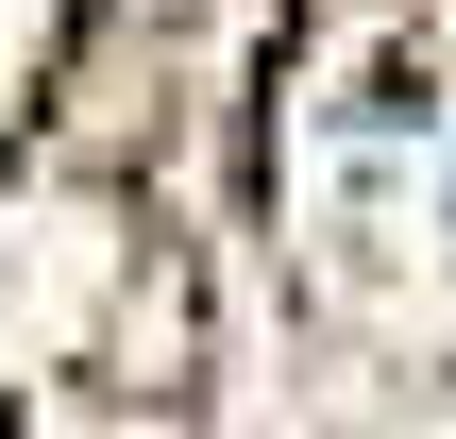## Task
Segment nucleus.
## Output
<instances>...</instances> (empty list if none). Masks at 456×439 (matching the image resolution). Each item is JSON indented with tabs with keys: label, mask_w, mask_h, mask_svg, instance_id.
Returning <instances> with one entry per match:
<instances>
[{
	"label": "nucleus",
	"mask_w": 456,
	"mask_h": 439,
	"mask_svg": "<svg viewBox=\"0 0 456 439\" xmlns=\"http://www.w3.org/2000/svg\"><path fill=\"white\" fill-rule=\"evenodd\" d=\"M0 439H17V406H0Z\"/></svg>",
	"instance_id": "f257e3e1"
}]
</instances>
